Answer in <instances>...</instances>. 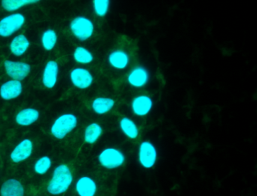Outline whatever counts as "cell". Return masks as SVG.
<instances>
[{"mask_svg":"<svg viewBox=\"0 0 257 196\" xmlns=\"http://www.w3.org/2000/svg\"><path fill=\"white\" fill-rule=\"evenodd\" d=\"M73 182V175L70 167L66 164H58L54 169L46 189L52 195H61L68 191Z\"/></svg>","mask_w":257,"mask_h":196,"instance_id":"cell-1","label":"cell"},{"mask_svg":"<svg viewBox=\"0 0 257 196\" xmlns=\"http://www.w3.org/2000/svg\"><path fill=\"white\" fill-rule=\"evenodd\" d=\"M73 57L75 61L79 64H90L94 60L92 52L84 46L76 47L73 51Z\"/></svg>","mask_w":257,"mask_h":196,"instance_id":"cell-22","label":"cell"},{"mask_svg":"<svg viewBox=\"0 0 257 196\" xmlns=\"http://www.w3.org/2000/svg\"><path fill=\"white\" fill-rule=\"evenodd\" d=\"M159 158V152L156 145L150 140H143L138 149V161L140 165L146 170H150L156 166Z\"/></svg>","mask_w":257,"mask_h":196,"instance_id":"cell-4","label":"cell"},{"mask_svg":"<svg viewBox=\"0 0 257 196\" xmlns=\"http://www.w3.org/2000/svg\"><path fill=\"white\" fill-rule=\"evenodd\" d=\"M70 81L76 88L86 90L94 83V75L89 69L84 67H76L70 73Z\"/></svg>","mask_w":257,"mask_h":196,"instance_id":"cell-9","label":"cell"},{"mask_svg":"<svg viewBox=\"0 0 257 196\" xmlns=\"http://www.w3.org/2000/svg\"><path fill=\"white\" fill-rule=\"evenodd\" d=\"M107 60L109 66L114 69L124 70L130 64L131 56L126 50L118 48L109 53Z\"/></svg>","mask_w":257,"mask_h":196,"instance_id":"cell-14","label":"cell"},{"mask_svg":"<svg viewBox=\"0 0 257 196\" xmlns=\"http://www.w3.org/2000/svg\"><path fill=\"white\" fill-rule=\"evenodd\" d=\"M40 1L41 0H1V6L7 12H13Z\"/></svg>","mask_w":257,"mask_h":196,"instance_id":"cell-24","label":"cell"},{"mask_svg":"<svg viewBox=\"0 0 257 196\" xmlns=\"http://www.w3.org/2000/svg\"><path fill=\"white\" fill-rule=\"evenodd\" d=\"M58 42V34L53 29H48L43 32L41 37L42 46L46 51H52Z\"/></svg>","mask_w":257,"mask_h":196,"instance_id":"cell-23","label":"cell"},{"mask_svg":"<svg viewBox=\"0 0 257 196\" xmlns=\"http://www.w3.org/2000/svg\"><path fill=\"white\" fill-rule=\"evenodd\" d=\"M26 22L22 13H13L0 20V37L9 38L21 30Z\"/></svg>","mask_w":257,"mask_h":196,"instance_id":"cell-6","label":"cell"},{"mask_svg":"<svg viewBox=\"0 0 257 196\" xmlns=\"http://www.w3.org/2000/svg\"><path fill=\"white\" fill-rule=\"evenodd\" d=\"M97 161L100 165L106 170H116L125 164L126 155L118 148L109 146L99 152Z\"/></svg>","mask_w":257,"mask_h":196,"instance_id":"cell-3","label":"cell"},{"mask_svg":"<svg viewBox=\"0 0 257 196\" xmlns=\"http://www.w3.org/2000/svg\"><path fill=\"white\" fill-rule=\"evenodd\" d=\"M52 167V159L49 155H43L39 158L34 164V170L37 174L43 176L48 173Z\"/></svg>","mask_w":257,"mask_h":196,"instance_id":"cell-25","label":"cell"},{"mask_svg":"<svg viewBox=\"0 0 257 196\" xmlns=\"http://www.w3.org/2000/svg\"><path fill=\"white\" fill-rule=\"evenodd\" d=\"M111 0H92L93 10L99 18H104L109 13Z\"/></svg>","mask_w":257,"mask_h":196,"instance_id":"cell-26","label":"cell"},{"mask_svg":"<svg viewBox=\"0 0 257 196\" xmlns=\"http://www.w3.org/2000/svg\"><path fill=\"white\" fill-rule=\"evenodd\" d=\"M130 107L132 113L137 117H146L153 110L154 101L150 95H137L131 101Z\"/></svg>","mask_w":257,"mask_h":196,"instance_id":"cell-8","label":"cell"},{"mask_svg":"<svg viewBox=\"0 0 257 196\" xmlns=\"http://www.w3.org/2000/svg\"><path fill=\"white\" fill-rule=\"evenodd\" d=\"M75 190L78 196H95L98 186L94 178L90 176H82L75 183Z\"/></svg>","mask_w":257,"mask_h":196,"instance_id":"cell-13","label":"cell"},{"mask_svg":"<svg viewBox=\"0 0 257 196\" xmlns=\"http://www.w3.org/2000/svg\"><path fill=\"white\" fill-rule=\"evenodd\" d=\"M23 92L22 81L10 79L3 83L0 86V97L4 101H10L17 99Z\"/></svg>","mask_w":257,"mask_h":196,"instance_id":"cell-12","label":"cell"},{"mask_svg":"<svg viewBox=\"0 0 257 196\" xmlns=\"http://www.w3.org/2000/svg\"><path fill=\"white\" fill-rule=\"evenodd\" d=\"M115 106V101L109 96H97L91 102V110L98 116L110 113Z\"/></svg>","mask_w":257,"mask_h":196,"instance_id":"cell-19","label":"cell"},{"mask_svg":"<svg viewBox=\"0 0 257 196\" xmlns=\"http://www.w3.org/2000/svg\"><path fill=\"white\" fill-rule=\"evenodd\" d=\"M23 184L16 178L7 179L0 187V196H25Z\"/></svg>","mask_w":257,"mask_h":196,"instance_id":"cell-17","label":"cell"},{"mask_svg":"<svg viewBox=\"0 0 257 196\" xmlns=\"http://www.w3.org/2000/svg\"><path fill=\"white\" fill-rule=\"evenodd\" d=\"M31 42L25 35L19 34L15 36L10 45V51L16 57H22L29 49Z\"/></svg>","mask_w":257,"mask_h":196,"instance_id":"cell-20","label":"cell"},{"mask_svg":"<svg viewBox=\"0 0 257 196\" xmlns=\"http://www.w3.org/2000/svg\"><path fill=\"white\" fill-rule=\"evenodd\" d=\"M34 145L32 140L29 138L21 140L12 150L10 159L15 164L24 162L32 156Z\"/></svg>","mask_w":257,"mask_h":196,"instance_id":"cell-10","label":"cell"},{"mask_svg":"<svg viewBox=\"0 0 257 196\" xmlns=\"http://www.w3.org/2000/svg\"><path fill=\"white\" fill-rule=\"evenodd\" d=\"M118 128L123 135L129 140H136L139 137L140 129L138 124L128 116H124L120 119Z\"/></svg>","mask_w":257,"mask_h":196,"instance_id":"cell-18","label":"cell"},{"mask_svg":"<svg viewBox=\"0 0 257 196\" xmlns=\"http://www.w3.org/2000/svg\"><path fill=\"white\" fill-rule=\"evenodd\" d=\"M40 113L37 109L28 107L20 110L16 116V122L22 127H30L40 119Z\"/></svg>","mask_w":257,"mask_h":196,"instance_id":"cell-16","label":"cell"},{"mask_svg":"<svg viewBox=\"0 0 257 196\" xmlns=\"http://www.w3.org/2000/svg\"><path fill=\"white\" fill-rule=\"evenodd\" d=\"M150 70L146 66L139 65L135 66L127 75V84L134 88H143L150 81Z\"/></svg>","mask_w":257,"mask_h":196,"instance_id":"cell-11","label":"cell"},{"mask_svg":"<svg viewBox=\"0 0 257 196\" xmlns=\"http://www.w3.org/2000/svg\"><path fill=\"white\" fill-rule=\"evenodd\" d=\"M77 116L73 113H64L55 119L50 128L52 137L57 140H64L78 126Z\"/></svg>","mask_w":257,"mask_h":196,"instance_id":"cell-2","label":"cell"},{"mask_svg":"<svg viewBox=\"0 0 257 196\" xmlns=\"http://www.w3.org/2000/svg\"><path fill=\"white\" fill-rule=\"evenodd\" d=\"M72 34L81 42H85L92 37L95 31L94 22L88 17L77 16L70 24Z\"/></svg>","mask_w":257,"mask_h":196,"instance_id":"cell-5","label":"cell"},{"mask_svg":"<svg viewBox=\"0 0 257 196\" xmlns=\"http://www.w3.org/2000/svg\"><path fill=\"white\" fill-rule=\"evenodd\" d=\"M103 128L97 122H91L87 125L84 131L83 138L87 144L94 145L100 140L103 135Z\"/></svg>","mask_w":257,"mask_h":196,"instance_id":"cell-21","label":"cell"},{"mask_svg":"<svg viewBox=\"0 0 257 196\" xmlns=\"http://www.w3.org/2000/svg\"><path fill=\"white\" fill-rule=\"evenodd\" d=\"M6 73L12 79L23 81L31 72V66L26 62L6 60L4 63Z\"/></svg>","mask_w":257,"mask_h":196,"instance_id":"cell-7","label":"cell"},{"mask_svg":"<svg viewBox=\"0 0 257 196\" xmlns=\"http://www.w3.org/2000/svg\"><path fill=\"white\" fill-rule=\"evenodd\" d=\"M59 65L55 60H49L43 69L42 82L47 89H52L58 83Z\"/></svg>","mask_w":257,"mask_h":196,"instance_id":"cell-15","label":"cell"}]
</instances>
